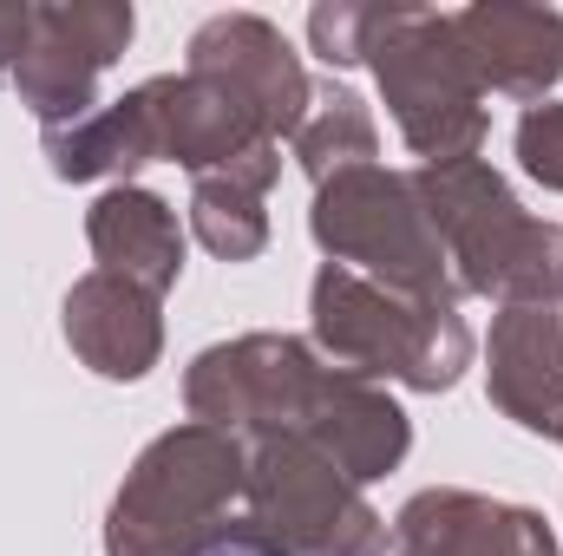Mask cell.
Instances as JSON below:
<instances>
[{
	"mask_svg": "<svg viewBox=\"0 0 563 556\" xmlns=\"http://www.w3.org/2000/svg\"><path fill=\"white\" fill-rule=\"evenodd\" d=\"M190 419L197 425H256L263 438H301L321 452L347 485H367L407 458V413L374 393L367 380L321 367L288 334H243L230 347H210L190 367Z\"/></svg>",
	"mask_w": 563,
	"mask_h": 556,
	"instance_id": "1",
	"label": "cell"
},
{
	"mask_svg": "<svg viewBox=\"0 0 563 556\" xmlns=\"http://www.w3.org/2000/svg\"><path fill=\"white\" fill-rule=\"evenodd\" d=\"M250 452L236 432L177 425L164 432L119 491L106 556H256L250 511Z\"/></svg>",
	"mask_w": 563,
	"mask_h": 556,
	"instance_id": "2",
	"label": "cell"
},
{
	"mask_svg": "<svg viewBox=\"0 0 563 556\" xmlns=\"http://www.w3.org/2000/svg\"><path fill=\"white\" fill-rule=\"evenodd\" d=\"M413 190L472 294H505V308L563 294V236L518 210V197L498 184L492 164L478 157L426 164L413 170Z\"/></svg>",
	"mask_w": 563,
	"mask_h": 556,
	"instance_id": "3",
	"label": "cell"
},
{
	"mask_svg": "<svg viewBox=\"0 0 563 556\" xmlns=\"http://www.w3.org/2000/svg\"><path fill=\"white\" fill-rule=\"evenodd\" d=\"M314 341L341 374H394L420 393H445L472 360V327L459 321V301H407L334 263L314 276Z\"/></svg>",
	"mask_w": 563,
	"mask_h": 556,
	"instance_id": "4",
	"label": "cell"
},
{
	"mask_svg": "<svg viewBox=\"0 0 563 556\" xmlns=\"http://www.w3.org/2000/svg\"><path fill=\"white\" fill-rule=\"evenodd\" d=\"M367 59L380 73V92L394 105L400 138L426 164H459L478 157L485 138V86L452 33V13L432 7H374Z\"/></svg>",
	"mask_w": 563,
	"mask_h": 556,
	"instance_id": "5",
	"label": "cell"
},
{
	"mask_svg": "<svg viewBox=\"0 0 563 556\" xmlns=\"http://www.w3.org/2000/svg\"><path fill=\"white\" fill-rule=\"evenodd\" d=\"M314 243L334 256V269H367V281L407 294V301H459L445 281V243L426 216L413 177L361 164L314 190Z\"/></svg>",
	"mask_w": 563,
	"mask_h": 556,
	"instance_id": "6",
	"label": "cell"
},
{
	"mask_svg": "<svg viewBox=\"0 0 563 556\" xmlns=\"http://www.w3.org/2000/svg\"><path fill=\"white\" fill-rule=\"evenodd\" d=\"M243 511H250L256 556H380L387 551V524L301 438H256Z\"/></svg>",
	"mask_w": 563,
	"mask_h": 556,
	"instance_id": "7",
	"label": "cell"
},
{
	"mask_svg": "<svg viewBox=\"0 0 563 556\" xmlns=\"http://www.w3.org/2000/svg\"><path fill=\"white\" fill-rule=\"evenodd\" d=\"M132 7L79 0V7H26V40L13 59L20 99L40 112V125H73L92 112L99 73L132 46Z\"/></svg>",
	"mask_w": 563,
	"mask_h": 556,
	"instance_id": "8",
	"label": "cell"
},
{
	"mask_svg": "<svg viewBox=\"0 0 563 556\" xmlns=\"http://www.w3.org/2000/svg\"><path fill=\"white\" fill-rule=\"evenodd\" d=\"M452 33L478 73L485 92H511V99H544L563 79V13L558 7H465L452 13Z\"/></svg>",
	"mask_w": 563,
	"mask_h": 556,
	"instance_id": "9",
	"label": "cell"
},
{
	"mask_svg": "<svg viewBox=\"0 0 563 556\" xmlns=\"http://www.w3.org/2000/svg\"><path fill=\"white\" fill-rule=\"evenodd\" d=\"M492 400L525 432H563V294L511 301L492 327Z\"/></svg>",
	"mask_w": 563,
	"mask_h": 556,
	"instance_id": "10",
	"label": "cell"
},
{
	"mask_svg": "<svg viewBox=\"0 0 563 556\" xmlns=\"http://www.w3.org/2000/svg\"><path fill=\"white\" fill-rule=\"evenodd\" d=\"M400 556H558L538 511L492 504L478 491H420L394 531Z\"/></svg>",
	"mask_w": 563,
	"mask_h": 556,
	"instance_id": "11",
	"label": "cell"
},
{
	"mask_svg": "<svg viewBox=\"0 0 563 556\" xmlns=\"http://www.w3.org/2000/svg\"><path fill=\"white\" fill-rule=\"evenodd\" d=\"M66 341L73 354L106 374V380H139L151 374L157 347H164V327H157V294H144L139 281L125 276H86L66 294Z\"/></svg>",
	"mask_w": 563,
	"mask_h": 556,
	"instance_id": "12",
	"label": "cell"
},
{
	"mask_svg": "<svg viewBox=\"0 0 563 556\" xmlns=\"http://www.w3.org/2000/svg\"><path fill=\"white\" fill-rule=\"evenodd\" d=\"M86 236H92L106 276L139 281L144 294H164L170 281L184 276V230H177L170 203L151 197V190H132V184L106 190V197L92 203Z\"/></svg>",
	"mask_w": 563,
	"mask_h": 556,
	"instance_id": "13",
	"label": "cell"
},
{
	"mask_svg": "<svg viewBox=\"0 0 563 556\" xmlns=\"http://www.w3.org/2000/svg\"><path fill=\"white\" fill-rule=\"evenodd\" d=\"M282 177V144L217 170V177H197V197H190V223L203 236L210 256L223 263H250L263 243H269V216H263V190Z\"/></svg>",
	"mask_w": 563,
	"mask_h": 556,
	"instance_id": "14",
	"label": "cell"
},
{
	"mask_svg": "<svg viewBox=\"0 0 563 556\" xmlns=\"http://www.w3.org/2000/svg\"><path fill=\"white\" fill-rule=\"evenodd\" d=\"M374 151H380L374 112H367L347 86H321L314 105H308V119H301V132H295V157H301V170L314 177V190H321L328 177H341V170L374 164Z\"/></svg>",
	"mask_w": 563,
	"mask_h": 556,
	"instance_id": "15",
	"label": "cell"
},
{
	"mask_svg": "<svg viewBox=\"0 0 563 556\" xmlns=\"http://www.w3.org/2000/svg\"><path fill=\"white\" fill-rule=\"evenodd\" d=\"M367 33H374V7L334 0V7H314L308 13V40H314V53L328 66H361L367 59Z\"/></svg>",
	"mask_w": 563,
	"mask_h": 556,
	"instance_id": "16",
	"label": "cell"
},
{
	"mask_svg": "<svg viewBox=\"0 0 563 556\" xmlns=\"http://www.w3.org/2000/svg\"><path fill=\"white\" fill-rule=\"evenodd\" d=\"M518 157L544 190H563V105H531L518 119Z\"/></svg>",
	"mask_w": 563,
	"mask_h": 556,
	"instance_id": "17",
	"label": "cell"
},
{
	"mask_svg": "<svg viewBox=\"0 0 563 556\" xmlns=\"http://www.w3.org/2000/svg\"><path fill=\"white\" fill-rule=\"evenodd\" d=\"M20 40H26V7H0V66L20 59Z\"/></svg>",
	"mask_w": 563,
	"mask_h": 556,
	"instance_id": "18",
	"label": "cell"
},
{
	"mask_svg": "<svg viewBox=\"0 0 563 556\" xmlns=\"http://www.w3.org/2000/svg\"><path fill=\"white\" fill-rule=\"evenodd\" d=\"M558 438H563V432H558Z\"/></svg>",
	"mask_w": 563,
	"mask_h": 556,
	"instance_id": "19",
	"label": "cell"
}]
</instances>
